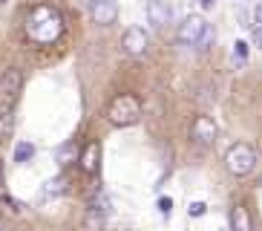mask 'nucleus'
Instances as JSON below:
<instances>
[{
	"mask_svg": "<svg viewBox=\"0 0 262 231\" xmlns=\"http://www.w3.org/2000/svg\"><path fill=\"white\" fill-rule=\"evenodd\" d=\"M104 223H107V217L101 214V211H95V208L86 205V217H84L86 231H101V228H104Z\"/></svg>",
	"mask_w": 262,
	"mask_h": 231,
	"instance_id": "ddd939ff",
	"label": "nucleus"
},
{
	"mask_svg": "<svg viewBox=\"0 0 262 231\" xmlns=\"http://www.w3.org/2000/svg\"><path fill=\"white\" fill-rule=\"evenodd\" d=\"M233 55H236V61L245 64L248 55H251V46H248V41H236V44H233Z\"/></svg>",
	"mask_w": 262,
	"mask_h": 231,
	"instance_id": "f3484780",
	"label": "nucleus"
},
{
	"mask_svg": "<svg viewBox=\"0 0 262 231\" xmlns=\"http://www.w3.org/2000/svg\"><path fill=\"white\" fill-rule=\"evenodd\" d=\"M236 17H239V26H245V29L251 26V23H248V21H251V15H248L245 9H239V12H236Z\"/></svg>",
	"mask_w": 262,
	"mask_h": 231,
	"instance_id": "412c9836",
	"label": "nucleus"
},
{
	"mask_svg": "<svg viewBox=\"0 0 262 231\" xmlns=\"http://www.w3.org/2000/svg\"><path fill=\"white\" fill-rule=\"evenodd\" d=\"M67 191V179L63 177H55V179H49L47 185H43V200H49V197H58V194H63Z\"/></svg>",
	"mask_w": 262,
	"mask_h": 231,
	"instance_id": "dca6fc26",
	"label": "nucleus"
},
{
	"mask_svg": "<svg viewBox=\"0 0 262 231\" xmlns=\"http://www.w3.org/2000/svg\"><path fill=\"white\" fill-rule=\"evenodd\" d=\"M256 162H259V156H256V147L251 145V142H233V145L225 150V168H228V174H233V177H248V174H254Z\"/></svg>",
	"mask_w": 262,
	"mask_h": 231,
	"instance_id": "7ed1b4c3",
	"label": "nucleus"
},
{
	"mask_svg": "<svg viewBox=\"0 0 262 231\" xmlns=\"http://www.w3.org/2000/svg\"><path fill=\"white\" fill-rule=\"evenodd\" d=\"M216 136H219V127H216V122L210 119V116H196L190 124V139L196 147H210L216 142Z\"/></svg>",
	"mask_w": 262,
	"mask_h": 231,
	"instance_id": "20e7f679",
	"label": "nucleus"
},
{
	"mask_svg": "<svg viewBox=\"0 0 262 231\" xmlns=\"http://www.w3.org/2000/svg\"><path fill=\"white\" fill-rule=\"evenodd\" d=\"M81 159V153H78V145L75 142H63L58 150H55V162L61 165V168H67V165H72V162Z\"/></svg>",
	"mask_w": 262,
	"mask_h": 231,
	"instance_id": "f8f14e48",
	"label": "nucleus"
},
{
	"mask_svg": "<svg viewBox=\"0 0 262 231\" xmlns=\"http://www.w3.org/2000/svg\"><path fill=\"white\" fill-rule=\"evenodd\" d=\"M231 231H254V220L248 214L245 205H233L231 208V223H228Z\"/></svg>",
	"mask_w": 262,
	"mask_h": 231,
	"instance_id": "9b49d317",
	"label": "nucleus"
},
{
	"mask_svg": "<svg viewBox=\"0 0 262 231\" xmlns=\"http://www.w3.org/2000/svg\"><path fill=\"white\" fill-rule=\"evenodd\" d=\"M90 208H95V211H101L104 217H110V214H113V200H110L104 191H98L93 200H90Z\"/></svg>",
	"mask_w": 262,
	"mask_h": 231,
	"instance_id": "2eb2a0df",
	"label": "nucleus"
},
{
	"mask_svg": "<svg viewBox=\"0 0 262 231\" xmlns=\"http://www.w3.org/2000/svg\"><path fill=\"white\" fill-rule=\"evenodd\" d=\"M0 3H6V0H0Z\"/></svg>",
	"mask_w": 262,
	"mask_h": 231,
	"instance_id": "a878e982",
	"label": "nucleus"
},
{
	"mask_svg": "<svg viewBox=\"0 0 262 231\" xmlns=\"http://www.w3.org/2000/svg\"><path fill=\"white\" fill-rule=\"evenodd\" d=\"M0 202H3V205H6L12 214H20V211H24V202L12 200V197H9V194H3V191H0Z\"/></svg>",
	"mask_w": 262,
	"mask_h": 231,
	"instance_id": "a211bd4d",
	"label": "nucleus"
},
{
	"mask_svg": "<svg viewBox=\"0 0 262 231\" xmlns=\"http://www.w3.org/2000/svg\"><path fill=\"white\" fill-rule=\"evenodd\" d=\"M3 182H6V168H3V162H0V188H3Z\"/></svg>",
	"mask_w": 262,
	"mask_h": 231,
	"instance_id": "393cba45",
	"label": "nucleus"
},
{
	"mask_svg": "<svg viewBox=\"0 0 262 231\" xmlns=\"http://www.w3.org/2000/svg\"><path fill=\"white\" fill-rule=\"evenodd\" d=\"M147 46H150V41H147V32L141 29V26H130V29H124L121 35V49L127 55H133V58H141V55L147 52Z\"/></svg>",
	"mask_w": 262,
	"mask_h": 231,
	"instance_id": "423d86ee",
	"label": "nucleus"
},
{
	"mask_svg": "<svg viewBox=\"0 0 262 231\" xmlns=\"http://www.w3.org/2000/svg\"><path fill=\"white\" fill-rule=\"evenodd\" d=\"M26 35L35 44H55L63 35V17L52 6H35L26 15Z\"/></svg>",
	"mask_w": 262,
	"mask_h": 231,
	"instance_id": "f257e3e1",
	"label": "nucleus"
},
{
	"mask_svg": "<svg viewBox=\"0 0 262 231\" xmlns=\"http://www.w3.org/2000/svg\"><path fill=\"white\" fill-rule=\"evenodd\" d=\"M156 208H159V211H162L164 217L170 214V208H173V200H170V197H159V202H156Z\"/></svg>",
	"mask_w": 262,
	"mask_h": 231,
	"instance_id": "aec40b11",
	"label": "nucleus"
},
{
	"mask_svg": "<svg viewBox=\"0 0 262 231\" xmlns=\"http://www.w3.org/2000/svg\"><path fill=\"white\" fill-rule=\"evenodd\" d=\"M222 231H225V228H222ZM228 231H231V228H228Z\"/></svg>",
	"mask_w": 262,
	"mask_h": 231,
	"instance_id": "bb28decb",
	"label": "nucleus"
},
{
	"mask_svg": "<svg viewBox=\"0 0 262 231\" xmlns=\"http://www.w3.org/2000/svg\"><path fill=\"white\" fill-rule=\"evenodd\" d=\"M254 21H256L254 26H262V0H259V6L254 9Z\"/></svg>",
	"mask_w": 262,
	"mask_h": 231,
	"instance_id": "4be33fe9",
	"label": "nucleus"
},
{
	"mask_svg": "<svg viewBox=\"0 0 262 231\" xmlns=\"http://www.w3.org/2000/svg\"><path fill=\"white\" fill-rule=\"evenodd\" d=\"M205 211H208V205H205L202 200L190 202V208H187V214H190V217H205Z\"/></svg>",
	"mask_w": 262,
	"mask_h": 231,
	"instance_id": "6ab92c4d",
	"label": "nucleus"
},
{
	"mask_svg": "<svg viewBox=\"0 0 262 231\" xmlns=\"http://www.w3.org/2000/svg\"><path fill=\"white\" fill-rule=\"evenodd\" d=\"M141 119V101L139 95H133V92H121L116 99L110 101L107 107V122L116 124V127H130Z\"/></svg>",
	"mask_w": 262,
	"mask_h": 231,
	"instance_id": "f03ea898",
	"label": "nucleus"
},
{
	"mask_svg": "<svg viewBox=\"0 0 262 231\" xmlns=\"http://www.w3.org/2000/svg\"><path fill=\"white\" fill-rule=\"evenodd\" d=\"M254 44L262 49V26H254Z\"/></svg>",
	"mask_w": 262,
	"mask_h": 231,
	"instance_id": "5701e85b",
	"label": "nucleus"
},
{
	"mask_svg": "<svg viewBox=\"0 0 262 231\" xmlns=\"http://www.w3.org/2000/svg\"><path fill=\"white\" fill-rule=\"evenodd\" d=\"M208 32V21L199 15H190L185 17V23H182V29H179V44H185V46H199L202 35Z\"/></svg>",
	"mask_w": 262,
	"mask_h": 231,
	"instance_id": "39448f33",
	"label": "nucleus"
},
{
	"mask_svg": "<svg viewBox=\"0 0 262 231\" xmlns=\"http://www.w3.org/2000/svg\"><path fill=\"white\" fill-rule=\"evenodd\" d=\"M35 159V145L32 142H17L15 145V162L17 165H26V162Z\"/></svg>",
	"mask_w": 262,
	"mask_h": 231,
	"instance_id": "4468645a",
	"label": "nucleus"
},
{
	"mask_svg": "<svg viewBox=\"0 0 262 231\" xmlns=\"http://www.w3.org/2000/svg\"><path fill=\"white\" fill-rule=\"evenodd\" d=\"M81 170L84 174H90V177H95L98 174V168H101V145L98 142H90V145L81 150Z\"/></svg>",
	"mask_w": 262,
	"mask_h": 231,
	"instance_id": "1a4fd4ad",
	"label": "nucleus"
},
{
	"mask_svg": "<svg viewBox=\"0 0 262 231\" xmlns=\"http://www.w3.org/2000/svg\"><path fill=\"white\" fill-rule=\"evenodd\" d=\"M90 3H93V0H90Z\"/></svg>",
	"mask_w": 262,
	"mask_h": 231,
	"instance_id": "cd10ccee",
	"label": "nucleus"
},
{
	"mask_svg": "<svg viewBox=\"0 0 262 231\" xmlns=\"http://www.w3.org/2000/svg\"><path fill=\"white\" fill-rule=\"evenodd\" d=\"M199 6L205 9V12H208V9H213V6H216V0H199Z\"/></svg>",
	"mask_w": 262,
	"mask_h": 231,
	"instance_id": "b1692460",
	"label": "nucleus"
},
{
	"mask_svg": "<svg viewBox=\"0 0 262 231\" xmlns=\"http://www.w3.org/2000/svg\"><path fill=\"white\" fill-rule=\"evenodd\" d=\"M147 21L153 26H167L170 23V3L167 0H147Z\"/></svg>",
	"mask_w": 262,
	"mask_h": 231,
	"instance_id": "9d476101",
	"label": "nucleus"
},
{
	"mask_svg": "<svg viewBox=\"0 0 262 231\" xmlns=\"http://www.w3.org/2000/svg\"><path fill=\"white\" fill-rule=\"evenodd\" d=\"M20 87H24V75H20L17 67H6L3 72H0V95L6 99V104L20 92Z\"/></svg>",
	"mask_w": 262,
	"mask_h": 231,
	"instance_id": "6e6552de",
	"label": "nucleus"
},
{
	"mask_svg": "<svg viewBox=\"0 0 262 231\" xmlns=\"http://www.w3.org/2000/svg\"><path fill=\"white\" fill-rule=\"evenodd\" d=\"M90 15L98 26H113L118 21V0H93L90 3Z\"/></svg>",
	"mask_w": 262,
	"mask_h": 231,
	"instance_id": "0eeeda50",
	"label": "nucleus"
}]
</instances>
